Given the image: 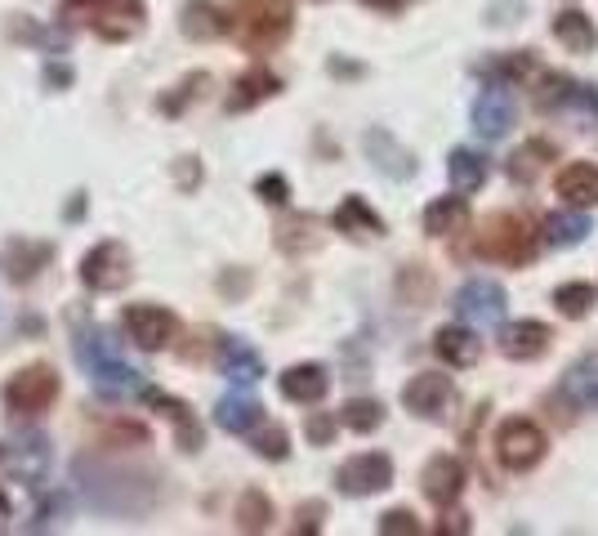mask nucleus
Segmentation results:
<instances>
[{
	"label": "nucleus",
	"mask_w": 598,
	"mask_h": 536,
	"mask_svg": "<svg viewBox=\"0 0 598 536\" xmlns=\"http://www.w3.org/2000/svg\"><path fill=\"white\" fill-rule=\"evenodd\" d=\"M326 389H330V376L317 362H300V367H291L282 376V398L286 402H321Z\"/></svg>",
	"instance_id": "5701e85b"
},
{
	"label": "nucleus",
	"mask_w": 598,
	"mask_h": 536,
	"mask_svg": "<svg viewBox=\"0 0 598 536\" xmlns=\"http://www.w3.org/2000/svg\"><path fill=\"white\" fill-rule=\"evenodd\" d=\"M215 421H219L228 434H250L255 425H263V407H259L255 398H246V393H228V398H219Z\"/></svg>",
	"instance_id": "a878e982"
},
{
	"label": "nucleus",
	"mask_w": 598,
	"mask_h": 536,
	"mask_svg": "<svg viewBox=\"0 0 598 536\" xmlns=\"http://www.w3.org/2000/svg\"><path fill=\"white\" fill-rule=\"evenodd\" d=\"M366 157L375 161V170L380 175H388V179H411L416 175V157L393 139L388 130H371L366 134Z\"/></svg>",
	"instance_id": "dca6fc26"
},
{
	"label": "nucleus",
	"mask_w": 598,
	"mask_h": 536,
	"mask_svg": "<svg viewBox=\"0 0 598 536\" xmlns=\"http://www.w3.org/2000/svg\"><path fill=\"white\" fill-rule=\"evenodd\" d=\"M278 246H282L286 255L313 250V246H317V220H313V215H291V220H282V224H278Z\"/></svg>",
	"instance_id": "2f4dec72"
},
{
	"label": "nucleus",
	"mask_w": 598,
	"mask_h": 536,
	"mask_svg": "<svg viewBox=\"0 0 598 536\" xmlns=\"http://www.w3.org/2000/svg\"><path fill=\"white\" fill-rule=\"evenodd\" d=\"M77 362L90 371V380H94V389H99L103 398H129V393L144 389V384H139V371L129 367V362H121L116 349L103 340L94 326H86V331L77 335Z\"/></svg>",
	"instance_id": "f03ea898"
},
{
	"label": "nucleus",
	"mask_w": 598,
	"mask_h": 536,
	"mask_svg": "<svg viewBox=\"0 0 598 536\" xmlns=\"http://www.w3.org/2000/svg\"><path fill=\"white\" fill-rule=\"evenodd\" d=\"M478 255L500 259L509 268H522V264L537 259V233H531V224L522 215H492L483 237H478Z\"/></svg>",
	"instance_id": "7ed1b4c3"
},
{
	"label": "nucleus",
	"mask_w": 598,
	"mask_h": 536,
	"mask_svg": "<svg viewBox=\"0 0 598 536\" xmlns=\"http://www.w3.org/2000/svg\"><path fill=\"white\" fill-rule=\"evenodd\" d=\"M45 460H49L45 443L23 438V447H19V456H14V479H19V483H36V479L45 474Z\"/></svg>",
	"instance_id": "c9c22d12"
},
{
	"label": "nucleus",
	"mask_w": 598,
	"mask_h": 536,
	"mask_svg": "<svg viewBox=\"0 0 598 536\" xmlns=\"http://www.w3.org/2000/svg\"><path fill=\"white\" fill-rule=\"evenodd\" d=\"M447 175H451V183H455L460 192H478V188L487 183V161H483L478 153H470V148H455V153L447 157Z\"/></svg>",
	"instance_id": "c85d7f7f"
},
{
	"label": "nucleus",
	"mask_w": 598,
	"mask_h": 536,
	"mask_svg": "<svg viewBox=\"0 0 598 536\" xmlns=\"http://www.w3.org/2000/svg\"><path fill=\"white\" fill-rule=\"evenodd\" d=\"M438 532H470V514H447V523H438Z\"/></svg>",
	"instance_id": "49530a36"
},
{
	"label": "nucleus",
	"mask_w": 598,
	"mask_h": 536,
	"mask_svg": "<svg viewBox=\"0 0 598 536\" xmlns=\"http://www.w3.org/2000/svg\"><path fill=\"white\" fill-rule=\"evenodd\" d=\"M576 412H598V358H580L567 367L563 389H558Z\"/></svg>",
	"instance_id": "aec40b11"
},
{
	"label": "nucleus",
	"mask_w": 598,
	"mask_h": 536,
	"mask_svg": "<svg viewBox=\"0 0 598 536\" xmlns=\"http://www.w3.org/2000/svg\"><path fill=\"white\" fill-rule=\"evenodd\" d=\"M291 0H255V5L241 10V45L246 49H273L291 36Z\"/></svg>",
	"instance_id": "39448f33"
},
{
	"label": "nucleus",
	"mask_w": 598,
	"mask_h": 536,
	"mask_svg": "<svg viewBox=\"0 0 598 536\" xmlns=\"http://www.w3.org/2000/svg\"><path fill=\"white\" fill-rule=\"evenodd\" d=\"M554 36H558V45L572 49V54H589V49L598 45V27H594L580 10H563V14L554 19Z\"/></svg>",
	"instance_id": "bb28decb"
},
{
	"label": "nucleus",
	"mask_w": 598,
	"mask_h": 536,
	"mask_svg": "<svg viewBox=\"0 0 598 536\" xmlns=\"http://www.w3.org/2000/svg\"><path fill=\"white\" fill-rule=\"evenodd\" d=\"M554 304H558L563 317H589V313H594V287H585V282H563V287L554 291Z\"/></svg>",
	"instance_id": "f704fd0d"
},
{
	"label": "nucleus",
	"mask_w": 598,
	"mask_h": 536,
	"mask_svg": "<svg viewBox=\"0 0 598 536\" xmlns=\"http://www.w3.org/2000/svg\"><path fill=\"white\" fill-rule=\"evenodd\" d=\"M206 86H211V77H206V72L188 77V81L179 86V94H166V99H161V112H170V116H174V112H183L192 99H202V90H206Z\"/></svg>",
	"instance_id": "4c0bfd02"
},
{
	"label": "nucleus",
	"mask_w": 598,
	"mask_h": 536,
	"mask_svg": "<svg viewBox=\"0 0 598 536\" xmlns=\"http://www.w3.org/2000/svg\"><path fill=\"white\" fill-rule=\"evenodd\" d=\"M129 278H135V264H129V250L121 242H99L86 259H81V282L99 295L108 291H125Z\"/></svg>",
	"instance_id": "423d86ee"
},
{
	"label": "nucleus",
	"mask_w": 598,
	"mask_h": 536,
	"mask_svg": "<svg viewBox=\"0 0 598 536\" xmlns=\"http://www.w3.org/2000/svg\"><path fill=\"white\" fill-rule=\"evenodd\" d=\"M237 527L241 532H269L273 527V501L263 496L259 488L241 492V501H237Z\"/></svg>",
	"instance_id": "c756f323"
},
{
	"label": "nucleus",
	"mask_w": 598,
	"mask_h": 536,
	"mask_svg": "<svg viewBox=\"0 0 598 536\" xmlns=\"http://www.w3.org/2000/svg\"><path fill=\"white\" fill-rule=\"evenodd\" d=\"M550 340H554V331H550L545 322L518 317L514 326L500 331V354L514 358V362H531V358H541V354L550 349Z\"/></svg>",
	"instance_id": "4468645a"
},
{
	"label": "nucleus",
	"mask_w": 598,
	"mask_h": 536,
	"mask_svg": "<svg viewBox=\"0 0 598 536\" xmlns=\"http://www.w3.org/2000/svg\"><path fill=\"white\" fill-rule=\"evenodd\" d=\"M505 287L500 282H487V278H474L455 291V313L464 326H496L505 317Z\"/></svg>",
	"instance_id": "9d476101"
},
{
	"label": "nucleus",
	"mask_w": 598,
	"mask_h": 536,
	"mask_svg": "<svg viewBox=\"0 0 598 536\" xmlns=\"http://www.w3.org/2000/svg\"><path fill=\"white\" fill-rule=\"evenodd\" d=\"M589 233H594V224H589L585 215H550V220H545V237H550V246H558V250L580 246Z\"/></svg>",
	"instance_id": "7c9ffc66"
},
{
	"label": "nucleus",
	"mask_w": 598,
	"mask_h": 536,
	"mask_svg": "<svg viewBox=\"0 0 598 536\" xmlns=\"http://www.w3.org/2000/svg\"><path fill=\"white\" fill-rule=\"evenodd\" d=\"M103 443H108V447H116V443H125V447H148V429H144V425H112V429H103Z\"/></svg>",
	"instance_id": "a19ab883"
},
{
	"label": "nucleus",
	"mask_w": 598,
	"mask_h": 536,
	"mask_svg": "<svg viewBox=\"0 0 598 536\" xmlns=\"http://www.w3.org/2000/svg\"><path fill=\"white\" fill-rule=\"evenodd\" d=\"M58 19H63V27L81 23L103 41H129L144 32L148 10H144V0H63Z\"/></svg>",
	"instance_id": "f257e3e1"
},
{
	"label": "nucleus",
	"mask_w": 598,
	"mask_h": 536,
	"mask_svg": "<svg viewBox=\"0 0 598 536\" xmlns=\"http://www.w3.org/2000/svg\"><path fill=\"white\" fill-rule=\"evenodd\" d=\"M366 5H375V10H397L403 0H366Z\"/></svg>",
	"instance_id": "de8ad7c7"
},
{
	"label": "nucleus",
	"mask_w": 598,
	"mask_h": 536,
	"mask_svg": "<svg viewBox=\"0 0 598 536\" xmlns=\"http://www.w3.org/2000/svg\"><path fill=\"white\" fill-rule=\"evenodd\" d=\"M49 259H54V246H49V242L10 237L5 246H0V273H5L10 282H19V287H27Z\"/></svg>",
	"instance_id": "f8f14e48"
},
{
	"label": "nucleus",
	"mask_w": 598,
	"mask_h": 536,
	"mask_svg": "<svg viewBox=\"0 0 598 536\" xmlns=\"http://www.w3.org/2000/svg\"><path fill=\"white\" fill-rule=\"evenodd\" d=\"M0 456H5V451H0Z\"/></svg>",
	"instance_id": "8fccbe9b"
},
{
	"label": "nucleus",
	"mask_w": 598,
	"mask_h": 536,
	"mask_svg": "<svg viewBox=\"0 0 598 536\" xmlns=\"http://www.w3.org/2000/svg\"><path fill=\"white\" fill-rule=\"evenodd\" d=\"M340 421H345L353 434H371V429L384 425V407H380L375 398H349L345 412H340Z\"/></svg>",
	"instance_id": "473e14b6"
},
{
	"label": "nucleus",
	"mask_w": 598,
	"mask_h": 536,
	"mask_svg": "<svg viewBox=\"0 0 598 536\" xmlns=\"http://www.w3.org/2000/svg\"><path fill=\"white\" fill-rule=\"evenodd\" d=\"M54 398H58V376L49 367H23L5 384V407L14 416H41L54 407Z\"/></svg>",
	"instance_id": "0eeeda50"
},
{
	"label": "nucleus",
	"mask_w": 598,
	"mask_h": 536,
	"mask_svg": "<svg viewBox=\"0 0 598 536\" xmlns=\"http://www.w3.org/2000/svg\"><path fill=\"white\" fill-rule=\"evenodd\" d=\"M219 371H224L233 384H255V380L263 376V358H259L246 340L228 335V340L219 345Z\"/></svg>",
	"instance_id": "4be33fe9"
},
{
	"label": "nucleus",
	"mask_w": 598,
	"mask_h": 536,
	"mask_svg": "<svg viewBox=\"0 0 598 536\" xmlns=\"http://www.w3.org/2000/svg\"><path fill=\"white\" fill-rule=\"evenodd\" d=\"M451 398H455L451 376H442V371H420V376L403 389V407L416 412L420 421H442V412L451 407Z\"/></svg>",
	"instance_id": "9b49d317"
},
{
	"label": "nucleus",
	"mask_w": 598,
	"mask_h": 536,
	"mask_svg": "<svg viewBox=\"0 0 598 536\" xmlns=\"http://www.w3.org/2000/svg\"><path fill=\"white\" fill-rule=\"evenodd\" d=\"M554 188H558L563 201H572V206H598V166L576 161V166L558 170Z\"/></svg>",
	"instance_id": "393cba45"
},
{
	"label": "nucleus",
	"mask_w": 598,
	"mask_h": 536,
	"mask_svg": "<svg viewBox=\"0 0 598 536\" xmlns=\"http://www.w3.org/2000/svg\"><path fill=\"white\" fill-rule=\"evenodd\" d=\"M420 488L438 510H451L460 501V492H464V465L455 456H433L425 465V474H420Z\"/></svg>",
	"instance_id": "2eb2a0df"
},
{
	"label": "nucleus",
	"mask_w": 598,
	"mask_h": 536,
	"mask_svg": "<svg viewBox=\"0 0 598 536\" xmlns=\"http://www.w3.org/2000/svg\"><path fill=\"white\" fill-rule=\"evenodd\" d=\"M233 23L224 19V10H215V5H206V0H192V5L183 10V36H192V41H215V36H224Z\"/></svg>",
	"instance_id": "cd10ccee"
},
{
	"label": "nucleus",
	"mask_w": 598,
	"mask_h": 536,
	"mask_svg": "<svg viewBox=\"0 0 598 536\" xmlns=\"http://www.w3.org/2000/svg\"><path fill=\"white\" fill-rule=\"evenodd\" d=\"M545 447H550L545 429L537 421H527V416H514V421H505L496 429V456H500L505 469H514V474H522V469H537L545 460Z\"/></svg>",
	"instance_id": "20e7f679"
},
{
	"label": "nucleus",
	"mask_w": 598,
	"mask_h": 536,
	"mask_svg": "<svg viewBox=\"0 0 598 536\" xmlns=\"http://www.w3.org/2000/svg\"><path fill=\"white\" fill-rule=\"evenodd\" d=\"M554 157V148L550 144H527L522 153H514L509 157V179H518V183H531L541 175V166Z\"/></svg>",
	"instance_id": "72a5a7b5"
},
{
	"label": "nucleus",
	"mask_w": 598,
	"mask_h": 536,
	"mask_svg": "<svg viewBox=\"0 0 598 536\" xmlns=\"http://www.w3.org/2000/svg\"><path fill=\"white\" fill-rule=\"evenodd\" d=\"M514 125V99L500 81L483 86L478 99H474V130L483 134V139H505V130Z\"/></svg>",
	"instance_id": "ddd939ff"
},
{
	"label": "nucleus",
	"mask_w": 598,
	"mask_h": 536,
	"mask_svg": "<svg viewBox=\"0 0 598 536\" xmlns=\"http://www.w3.org/2000/svg\"><path fill=\"white\" fill-rule=\"evenodd\" d=\"M330 224H336L345 237H353V242H380L384 237V220L366 206L362 197H345L336 206V215H330Z\"/></svg>",
	"instance_id": "f3484780"
},
{
	"label": "nucleus",
	"mask_w": 598,
	"mask_h": 536,
	"mask_svg": "<svg viewBox=\"0 0 598 536\" xmlns=\"http://www.w3.org/2000/svg\"><path fill=\"white\" fill-rule=\"evenodd\" d=\"M433 354L447 362V367H474L483 358V340L474 326H442L433 335Z\"/></svg>",
	"instance_id": "a211bd4d"
},
{
	"label": "nucleus",
	"mask_w": 598,
	"mask_h": 536,
	"mask_svg": "<svg viewBox=\"0 0 598 536\" xmlns=\"http://www.w3.org/2000/svg\"><path fill=\"white\" fill-rule=\"evenodd\" d=\"M282 90V81L269 72V67H250L246 77H237V86H233V94H228V112H250V108H259L263 99H273Z\"/></svg>",
	"instance_id": "412c9836"
},
{
	"label": "nucleus",
	"mask_w": 598,
	"mask_h": 536,
	"mask_svg": "<svg viewBox=\"0 0 598 536\" xmlns=\"http://www.w3.org/2000/svg\"><path fill=\"white\" fill-rule=\"evenodd\" d=\"M45 86H49V90L72 86V72H68V67H45Z\"/></svg>",
	"instance_id": "a18cd8bd"
},
{
	"label": "nucleus",
	"mask_w": 598,
	"mask_h": 536,
	"mask_svg": "<svg viewBox=\"0 0 598 536\" xmlns=\"http://www.w3.org/2000/svg\"><path fill=\"white\" fill-rule=\"evenodd\" d=\"M10 523V501H5V492H0V527Z\"/></svg>",
	"instance_id": "09e8293b"
},
{
	"label": "nucleus",
	"mask_w": 598,
	"mask_h": 536,
	"mask_svg": "<svg viewBox=\"0 0 598 536\" xmlns=\"http://www.w3.org/2000/svg\"><path fill=\"white\" fill-rule=\"evenodd\" d=\"M330 438H336V416H326V412H321V416H308V443H313V447H326Z\"/></svg>",
	"instance_id": "37998d69"
},
{
	"label": "nucleus",
	"mask_w": 598,
	"mask_h": 536,
	"mask_svg": "<svg viewBox=\"0 0 598 536\" xmlns=\"http://www.w3.org/2000/svg\"><path fill=\"white\" fill-rule=\"evenodd\" d=\"M121 322H125V335H129V340H135L139 349H148V354L166 349V345L174 340V331H179L174 313L161 309V304H129Z\"/></svg>",
	"instance_id": "1a4fd4ad"
},
{
	"label": "nucleus",
	"mask_w": 598,
	"mask_h": 536,
	"mask_svg": "<svg viewBox=\"0 0 598 536\" xmlns=\"http://www.w3.org/2000/svg\"><path fill=\"white\" fill-rule=\"evenodd\" d=\"M470 228V201L464 197H438L425 211V233L429 237H455Z\"/></svg>",
	"instance_id": "b1692460"
},
{
	"label": "nucleus",
	"mask_w": 598,
	"mask_h": 536,
	"mask_svg": "<svg viewBox=\"0 0 598 536\" xmlns=\"http://www.w3.org/2000/svg\"><path fill=\"white\" fill-rule=\"evenodd\" d=\"M567 103H572L589 125H598V90H594V86H572Z\"/></svg>",
	"instance_id": "79ce46f5"
},
{
	"label": "nucleus",
	"mask_w": 598,
	"mask_h": 536,
	"mask_svg": "<svg viewBox=\"0 0 598 536\" xmlns=\"http://www.w3.org/2000/svg\"><path fill=\"white\" fill-rule=\"evenodd\" d=\"M255 192H259L263 201H269V206H286V201H291V183H286V175H259Z\"/></svg>",
	"instance_id": "ea45409f"
},
{
	"label": "nucleus",
	"mask_w": 598,
	"mask_h": 536,
	"mask_svg": "<svg viewBox=\"0 0 598 536\" xmlns=\"http://www.w3.org/2000/svg\"><path fill=\"white\" fill-rule=\"evenodd\" d=\"M139 393H144L148 407H157L166 421H174V429H179V447H183V451H202V425L192 421L188 402H179V398H170V393H161V389H139Z\"/></svg>",
	"instance_id": "6ab92c4d"
},
{
	"label": "nucleus",
	"mask_w": 598,
	"mask_h": 536,
	"mask_svg": "<svg viewBox=\"0 0 598 536\" xmlns=\"http://www.w3.org/2000/svg\"><path fill=\"white\" fill-rule=\"evenodd\" d=\"M336 488L345 496H375L384 488H393V460L384 451H362V456H349L340 469H336Z\"/></svg>",
	"instance_id": "6e6552de"
},
{
	"label": "nucleus",
	"mask_w": 598,
	"mask_h": 536,
	"mask_svg": "<svg viewBox=\"0 0 598 536\" xmlns=\"http://www.w3.org/2000/svg\"><path fill=\"white\" fill-rule=\"evenodd\" d=\"M380 532H384V536H416L420 523H416V514H411L407 505H397V510H384V514H380Z\"/></svg>",
	"instance_id": "58836bf2"
},
{
	"label": "nucleus",
	"mask_w": 598,
	"mask_h": 536,
	"mask_svg": "<svg viewBox=\"0 0 598 536\" xmlns=\"http://www.w3.org/2000/svg\"><path fill=\"white\" fill-rule=\"evenodd\" d=\"M321 514H326V505H321V501H308V505L295 514V518H300L295 532H317V527H321Z\"/></svg>",
	"instance_id": "c03bdc74"
},
{
	"label": "nucleus",
	"mask_w": 598,
	"mask_h": 536,
	"mask_svg": "<svg viewBox=\"0 0 598 536\" xmlns=\"http://www.w3.org/2000/svg\"><path fill=\"white\" fill-rule=\"evenodd\" d=\"M250 434H255V451H259L263 460H286V456H291V434H286L282 425H263V429L255 425Z\"/></svg>",
	"instance_id": "e433bc0d"
}]
</instances>
